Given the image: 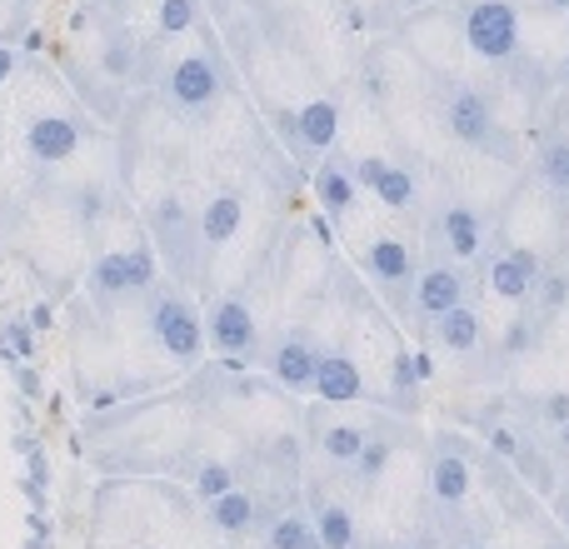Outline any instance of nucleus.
I'll return each mask as SVG.
<instances>
[{
	"mask_svg": "<svg viewBox=\"0 0 569 549\" xmlns=\"http://www.w3.org/2000/svg\"><path fill=\"white\" fill-rule=\"evenodd\" d=\"M140 86L156 90V96L166 100V110H176V116H186V120H200L226 100L230 80H226V66H220V56L210 46L180 50V56H160L156 40H146Z\"/></svg>",
	"mask_w": 569,
	"mask_h": 549,
	"instance_id": "f257e3e1",
	"label": "nucleus"
},
{
	"mask_svg": "<svg viewBox=\"0 0 569 549\" xmlns=\"http://www.w3.org/2000/svg\"><path fill=\"white\" fill-rule=\"evenodd\" d=\"M90 130V116H80L70 100H36L20 120V156L36 170H56L86 150Z\"/></svg>",
	"mask_w": 569,
	"mask_h": 549,
	"instance_id": "f03ea898",
	"label": "nucleus"
},
{
	"mask_svg": "<svg viewBox=\"0 0 569 549\" xmlns=\"http://www.w3.org/2000/svg\"><path fill=\"white\" fill-rule=\"evenodd\" d=\"M160 285V256L150 240H136L126 250H96L86 270V290L100 310H116L126 300H146L150 290Z\"/></svg>",
	"mask_w": 569,
	"mask_h": 549,
	"instance_id": "7ed1b4c3",
	"label": "nucleus"
},
{
	"mask_svg": "<svg viewBox=\"0 0 569 549\" xmlns=\"http://www.w3.org/2000/svg\"><path fill=\"white\" fill-rule=\"evenodd\" d=\"M146 226H150V246H156L160 266L176 274L180 285L196 280L206 246H200V226H196L190 200L180 196V190H160V196L146 206Z\"/></svg>",
	"mask_w": 569,
	"mask_h": 549,
	"instance_id": "20e7f679",
	"label": "nucleus"
},
{
	"mask_svg": "<svg viewBox=\"0 0 569 549\" xmlns=\"http://www.w3.org/2000/svg\"><path fill=\"white\" fill-rule=\"evenodd\" d=\"M146 325L156 335V345L176 365H196L206 355V315L196 310V300L186 295V285H156L146 295Z\"/></svg>",
	"mask_w": 569,
	"mask_h": 549,
	"instance_id": "39448f33",
	"label": "nucleus"
},
{
	"mask_svg": "<svg viewBox=\"0 0 569 549\" xmlns=\"http://www.w3.org/2000/svg\"><path fill=\"white\" fill-rule=\"evenodd\" d=\"M425 490H430L435 510L455 515L475 490V455L460 435H435L430 460H425Z\"/></svg>",
	"mask_w": 569,
	"mask_h": 549,
	"instance_id": "423d86ee",
	"label": "nucleus"
},
{
	"mask_svg": "<svg viewBox=\"0 0 569 549\" xmlns=\"http://www.w3.org/2000/svg\"><path fill=\"white\" fill-rule=\"evenodd\" d=\"M206 345L216 355H230V360H246L260 345V320L250 310L246 295H220L206 310Z\"/></svg>",
	"mask_w": 569,
	"mask_h": 549,
	"instance_id": "0eeeda50",
	"label": "nucleus"
},
{
	"mask_svg": "<svg viewBox=\"0 0 569 549\" xmlns=\"http://www.w3.org/2000/svg\"><path fill=\"white\" fill-rule=\"evenodd\" d=\"M465 40L485 60H510L520 50V10L510 0H480L465 16Z\"/></svg>",
	"mask_w": 569,
	"mask_h": 549,
	"instance_id": "6e6552de",
	"label": "nucleus"
},
{
	"mask_svg": "<svg viewBox=\"0 0 569 549\" xmlns=\"http://www.w3.org/2000/svg\"><path fill=\"white\" fill-rule=\"evenodd\" d=\"M276 510H284V505H266V495L236 485L230 495H220V500L206 505V520H210V530L226 535V540H246V535H260V525H266Z\"/></svg>",
	"mask_w": 569,
	"mask_h": 549,
	"instance_id": "1a4fd4ad",
	"label": "nucleus"
},
{
	"mask_svg": "<svg viewBox=\"0 0 569 549\" xmlns=\"http://www.w3.org/2000/svg\"><path fill=\"white\" fill-rule=\"evenodd\" d=\"M315 365H320V340L310 330H284L270 350V375L290 395H315Z\"/></svg>",
	"mask_w": 569,
	"mask_h": 549,
	"instance_id": "9d476101",
	"label": "nucleus"
},
{
	"mask_svg": "<svg viewBox=\"0 0 569 549\" xmlns=\"http://www.w3.org/2000/svg\"><path fill=\"white\" fill-rule=\"evenodd\" d=\"M284 126H290V146L300 156H325L335 146V136H340V100L330 96L305 100L295 116H284Z\"/></svg>",
	"mask_w": 569,
	"mask_h": 549,
	"instance_id": "9b49d317",
	"label": "nucleus"
},
{
	"mask_svg": "<svg viewBox=\"0 0 569 549\" xmlns=\"http://www.w3.org/2000/svg\"><path fill=\"white\" fill-rule=\"evenodd\" d=\"M365 274H370L385 295H405V290H415L420 266H415V250L405 246L400 236H375L370 250H365Z\"/></svg>",
	"mask_w": 569,
	"mask_h": 549,
	"instance_id": "f8f14e48",
	"label": "nucleus"
},
{
	"mask_svg": "<svg viewBox=\"0 0 569 549\" xmlns=\"http://www.w3.org/2000/svg\"><path fill=\"white\" fill-rule=\"evenodd\" d=\"M310 525H315V535H320V549H360L365 545L350 500L320 490V485L310 490Z\"/></svg>",
	"mask_w": 569,
	"mask_h": 549,
	"instance_id": "ddd939ff",
	"label": "nucleus"
},
{
	"mask_svg": "<svg viewBox=\"0 0 569 549\" xmlns=\"http://www.w3.org/2000/svg\"><path fill=\"white\" fill-rule=\"evenodd\" d=\"M355 186L370 190L385 210H410L415 200H420V186H415L410 170L390 166V160H380V156H365L360 166H355Z\"/></svg>",
	"mask_w": 569,
	"mask_h": 549,
	"instance_id": "4468645a",
	"label": "nucleus"
},
{
	"mask_svg": "<svg viewBox=\"0 0 569 549\" xmlns=\"http://www.w3.org/2000/svg\"><path fill=\"white\" fill-rule=\"evenodd\" d=\"M315 395H320L325 405L365 400V375H360V365H355V355L345 350V345L320 350V365H315Z\"/></svg>",
	"mask_w": 569,
	"mask_h": 549,
	"instance_id": "2eb2a0df",
	"label": "nucleus"
},
{
	"mask_svg": "<svg viewBox=\"0 0 569 549\" xmlns=\"http://www.w3.org/2000/svg\"><path fill=\"white\" fill-rule=\"evenodd\" d=\"M410 305L420 310V320H445L455 305H465V274L455 266H425L415 274V290H410Z\"/></svg>",
	"mask_w": 569,
	"mask_h": 549,
	"instance_id": "dca6fc26",
	"label": "nucleus"
},
{
	"mask_svg": "<svg viewBox=\"0 0 569 549\" xmlns=\"http://www.w3.org/2000/svg\"><path fill=\"white\" fill-rule=\"evenodd\" d=\"M196 226H200V246L206 250H220L240 236L246 226V196L240 190H210L196 210Z\"/></svg>",
	"mask_w": 569,
	"mask_h": 549,
	"instance_id": "f3484780",
	"label": "nucleus"
},
{
	"mask_svg": "<svg viewBox=\"0 0 569 549\" xmlns=\"http://www.w3.org/2000/svg\"><path fill=\"white\" fill-rule=\"evenodd\" d=\"M540 256H535L530 246H510L505 256H495V266H490V290L500 295V300H510V305H520V300H530L535 295V285H540Z\"/></svg>",
	"mask_w": 569,
	"mask_h": 549,
	"instance_id": "a211bd4d",
	"label": "nucleus"
},
{
	"mask_svg": "<svg viewBox=\"0 0 569 549\" xmlns=\"http://www.w3.org/2000/svg\"><path fill=\"white\" fill-rule=\"evenodd\" d=\"M370 425L365 420H330V425H315V450H320L325 465H335V470H350L355 460H360V450L370 445Z\"/></svg>",
	"mask_w": 569,
	"mask_h": 549,
	"instance_id": "6ab92c4d",
	"label": "nucleus"
},
{
	"mask_svg": "<svg viewBox=\"0 0 569 549\" xmlns=\"http://www.w3.org/2000/svg\"><path fill=\"white\" fill-rule=\"evenodd\" d=\"M445 120H450V136L460 140V146H485V140L495 136V110L480 90H455Z\"/></svg>",
	"mask_w": 569,
	"mask_h": 549,
	"instance_id": "aec40b11",
	"label": "nucleus"
},
{
	"mask_svg": "<svg viewBox=\"0 0 569 549\" xmlns=\"http://www.w3.org/2000/svg\"><path fill=\"white\" fill-rule=\"evenodd\" d=\"M260 549H320L310 510H300L295 500L284 505V510H276L266 525H260Z\"/></svg>",
	"mask_w": 569,
	"mask_h": 549,
	"instance_id": "412c9836",
	"label": "nucleus"
},
{
	"mask_svg": "<svg viewBox=\"0 0 569 549\" xmlns=\"http://www.w3.org/2000/svg\"><path fill=\"white\" fill-rule=\"evenodd\" d=\"M355 196H360L355 170L345 166V160H320V170H315V200L325 206V216L345 220L355 210Z\"/></svg>",
	"mask_w": 569,
	"mask_h": 549,
	"instance_id": "4be33fe9",
	"label": "nucleus"
},
{
	"mask_svg": "<svg viewBox=\"0 0 569 549\" xmlns=\"http://www.w3.org/2000/svg\"><path fill=\"white\" fill-rule=\"evenodd\" d=\"M440 236H445V250L455 260H475L485 250V220L475 206H450L440 216Z\"/></svg>",
	"mask_w": 569,
	"mask_h": 549,
	"instance_id": "5701e85b",
	"label": "nucleus"
},
{
	"mask_svg": "<svg viewBox=\"0 0 569 549\" xmlns=\"http://www.w3.org/2000/svg\"><path fill=\"white\" fill-rule=\"evenodd\" d=\"M480 340H485V320H480V310H475L470 300L455 305L445 320H435V345L450 350V355H475L480 350Z\"/></svg>",
	"mask_w": 569,
	"mask_h": 549,
	"instance_id": "b1692460",
	"label": "nucleus"
},
{
	"mask_svg": "<svg viewBox=\"0 0 569 549\" xmlns=\"http://www.w3.org/2000/svg\"><path fill=\"white\" fill-rule=\"evenodd\" d=\"M190 485H196V500L210 505V500H220V495L236 490L240 470L230 460H220V455H206V460H196V470H190Z\"/></svg>",
	"mask_w": 569,
	"mask_h": 549,
	"instance_id": "393cba45",
	"label": "nucleus"
},
{
	"mask_svg": "<svg viewBox=\"0 0 569 549\" xmlns=\"http://www.w3.org/2000/svg\"><path fill=\"white\" fill-rule=\"evenodd\" d=\"M206 0H156V40H180L200 26Z\"/></svg>",
	"mask_w": 569,
	"mask_h": 549,
	"instance_id": "a878e982",
	"label": "nucleus"
},
{
	"mask_svg": "<svg viewBox=\"0 0 569 549\" xmlns=\"http://www.w3.org/2000/svg\"><path fill=\"white\" fill-rule=\"evenodd\" d=\"M390 460H395V440L390 435H370V445L360 450V460L350 465V480L355 485H375L385 470H390Z\"/></svg>",
	"mask_w": 569,
	"mask_h": 549,
	"instance_id": "bb28decb",
	"label": "nucleus"
},
{
	"mask_svg": "<svg viewBox=\"0 0 569 549\" xmlns=\"http://www.w3.org/2000/svg\"><path fill=\"white\" fill-rule=\"evenodd\" d=\"M390 385H395V405H400V410H410L415 405V395H420V375H415V350L410 345H400V350H395V365H390Z\"/></svg>",
	"mask_w": 569,
	"mask_h": 549,
	"instance_id": "cd10ccee",
	"label": "nucleus"
},
{
	"mask_svg": "<svg viewBox=\"0 0 569 549\" xmlns=\"http://www.w3.org/2000/svg\"><path fill=\"white\" fill-rule=\"evenodd\" d=\"M540 320H545V315H515V320L510 325H505V355H530L535 350V340H540Z\"/></svg>",
	"mask_w": 569,
	"mask_h": 549,
	"instance_id": "c85d7f7f",
	"label": "nucleus"
},
{
	"mask_svg": "<svg viewBox=\"0 0 569 549\" xmlns=\"http://www.w3.org/2000/svg\"><path fill=\"white\" fill-rule=\"evenodd\" d=\"M540 176L550 180V190H569V140H550L540 150Z\"/></svg>",
	"mask_w": 569,
	"mask_h": 549,
	"instance_id": "c756f323",
	"label": "nucleus"
},
{
	"mask_svg": "<svg viewBox=\"0 0 569 549\" xmlns=\"http://www.w3.org/2000/svg\"><path fill=\"white\" fill-rule=\"evenodd\" d=\"M535 300H540V315H555L569 305V274H540L535 285Z\"/></svg>",
	"mask_w": 569,
	"mask_h": 549,
	"instance_id": "7c9ffc66",
	"label": "nucleus"
},
{
	"mask_svg": "<svg viewBox=\"0 0 569 549\" xmlns=\"http://www.w3.org/2000/svg\"><path fill=\"white\" fill-rule=\"evenodd\" d=\"M540 420L550 425V430H560V425L569 420V390H550L540 400Z\"/></svg>",
	"mask_w": 569,
	"mask_h": 549,
	"instance_id": "2f4dec72",
	"label": "nucleus"
},
{
	"mask_svg": "<svg viewBox=\"0 0 569 549\" xmlns=\"http://www.w3.org/2000/svg\"><path fill=\"white\" fill-rule=\"evenodd\" d=\"M490 445H495V455H505V460H520V455H525L520 435H515L510 425H490Z\"/></svg>",
	"mask_w": 569,
	"mask_h": 549,
	"instance_id": "473e14b6",
	"label": "nucleus"
},
{
	"mask_svg": "<svg viewBox=\"0 0 569 549\" xmlns=\"http://www.w3.org/2000/svg\"><path fill=\"white\" fill-rule=\"evenodd\" d=\"M16 80H20V56H16V46H0V90L16 86Z\"/></svg>",
	"mask_w": 569,
	"mask_h": 549,
	"instance_id": "72a5a7b5",
	"label": "nucleus"
},
{
	"mask_svg": "<svg viewBox=\"0 0 569 549\" xmlns=\"http://www.w3.org/2000/svg\"><path fill=\"white\" fill-rule=\"evenodd\" d=\"M450 549H490V540H485V535H470V530H460L450 540Z\"/></svg>",
	"mask_w": 569,
	"mask_h": 549,
	"instance_id": "f704fd0d",
	"label": "nucleus"
},
{
	"mask_svg": "<svg viewBox=\"0 0 569 549\" xmlns=\"http://www.w3.org/2000/svg\"><path fill=\"white\" fill-rule=\"evenodd\" d=\"M555 445H560V450H565V455H569V420H565V425H560V430H555Z\"/></svg>",
	"mask_w": 569,
	"mask_h": 549,
	"instance_id": "c9c22d12",
	"label": "nucleus"
},
{
	"mask_svg": "<svg viewBox=\"0 0 569 549\" xmlns=\"http://www.w3.org/2000/svg\"><path fill=\"white\" fill-rule=\"evenodd\" d=\"M375 549H425V545H415V540H390V545H375Z\"/></svg>",
	"mask_w": 569,
	"mask_h": 549,
	"instance_id": "e433bc0d",
	"label": "nucleus"
},
{
	"mask_svg": "<svg viewBox=\"0 0 569 549\" xmlns=\"http://www.w3.org/2000/svg\"><path fill=\"white\" fill-rule=\"evenodd\" d=\"M545 10H569V0H545Z\"/></svg>",
	"mask_w": 569,
	"mask_h": 549,
	"instance_id": "4c0bfd02",
	"label": "nucleus"
},
{
	"mask_svg": "<svg viewBox=\"0 0 569 549\" xmlns=\"http://www.w3.org/2000/svg\"><path fill=\"white\" fill-rule=\"evenodd\" d=\"M206 6H210V10H226V6H230V0H206Z\"/></svg>",
	"mask_w": 569,
	"mask_h": 549,
	"instance_id": "58836bf2",
	"label": "nucleus"
},
{
	"mask_svg": "<svg viewBox=\"0 0 569 549\" xmlns=\"http://www.w3.org/2000/svg\"><path fill=\"white\" fill-rule=\"evenodd\" d=\"M565 80H569V56H565Z\"/></svg>",
	"mask_w": 569,
	"mask_h": 549,
	"instance_id": "ea45409f",
	"label": "nucleus"
},
{
	"mask_svg": "<svg viewBox=\"0 0 569 549\" xmlns=\"http://www.w3.org/2000/svg\"><path fill=\"white\" fill-rule=\"evenodd\" d=\"M540 549H565V545H540Z\"/></svg>",
	"mask_w": 569,
	"mask_h": 549,
	"instance_id": "a19ab883",
	"label": "nucleus"
}]
</instances>
